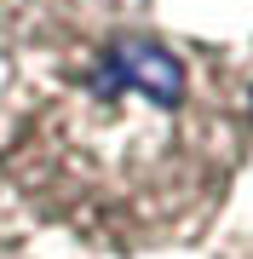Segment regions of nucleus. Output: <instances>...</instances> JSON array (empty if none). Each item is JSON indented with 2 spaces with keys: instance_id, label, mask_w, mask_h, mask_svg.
I'll return each mask as SVG.
<instances>
[{
  "instance_id": "f257e3e1",
  "label": "nucleus",
  "mask_w": 253,
  "mask_h": 259,
  "mask_svg": "<svg viewBox=\"0 0 253 259\" xmlns=\"http://www.w3.org/2000/svg\"><path fill=\"white\" fill-rule=\"evenodd\" d=\"M253 133L225 52L115 29L58 52L6 133V179L40 219L104 253H156L213 225Z\"/></svg>"
},
{
  "instance_id": "7ed1b4c3",
  "label": "nucleus",
  "mask_w": 253,
  "mask_h": 259,
  "mask_svg": "<svg viewBox=\"0 0 253 259\" xmlns=\"http://www.w3.org/2000/svg\"><path fill=\"white\" fill-rule=\"evenodd\" d=\"M247 87H253V81H247Z\"/></svg>"
},
{
  "instance_id": "f03ea898",
  "label": "nucleus",
  "mask_w": 253,
  "mask_h": 259,
  "mask_svg": "<svg viewBox=\"0 0 253 259\" xmlns=\"http://www.w3.org/2000/svg\"><path fill=\"white\" fill-rule=\"evenodd\" d=\"M225 259H253V236H242V242H230V253Z\"/></svg>"
}]
</instances>
